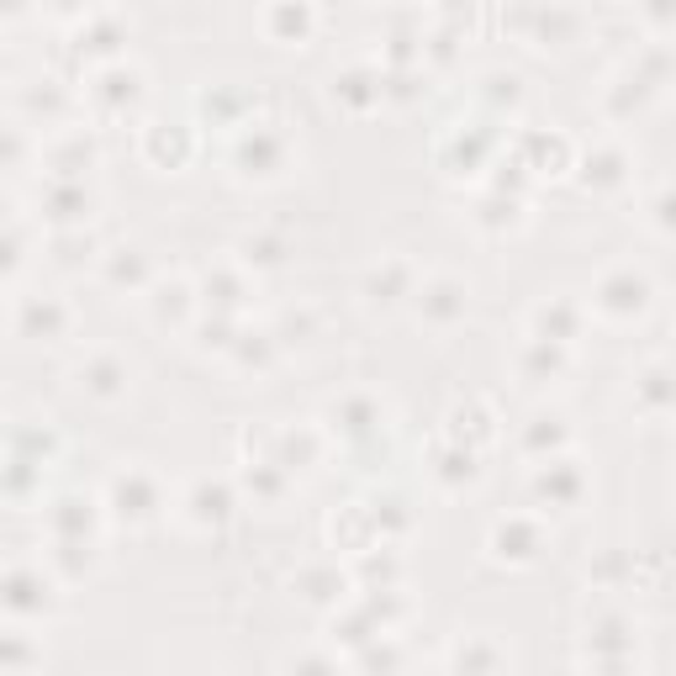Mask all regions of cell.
<instances>
[{
    "instance_id": "6da1fadb",
    "label": "cell",
    "mask_w": 676,
    "mask_h": 676,
    "mask_svg": "<svg viewBox=\"0 0 676 676\" xmlns=\"http://www.w3.org/2000/svg\"><path fill=\"white\" fill-rule=\"evenodd\" d=\"M91 387H96V391H117V387H122V365L100 359L96 370H91Z\"/></svg>"
}]
</instances>
